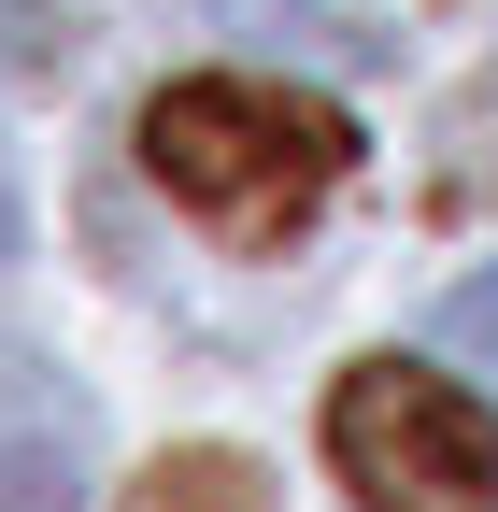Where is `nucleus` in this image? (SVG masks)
<instances>
[{"instance_id":"f257e3e1","label":"nucleus","mask_w":498,"mask_h":512,"mask_svg":"<svg viewBox=\"0 0 498 512\" xmlns=\"http://www.w3.org/2000/svg\"><path fill=\"white\" fill-rule=\"evenodd\" d=\"M143 171H157L214 242H285V228L356 171V128H342V100H314V86L185 72V86L143 100Z\"/></svg>"},{"instance_id":"f03ea898","label":"nucleus","mask_w":498,"mask_h":512,"mask_svg":"<svg viewBox=\"0 0 498 512\" xmlns=\"http://www.w3.org/2000/svg\"><path fill=\"white\" fill-rule=\"evenodd\" d=\"M328 470L370 512H498V413L456 370L370 356L328 384Z\"/></svg>"},{"instance_id":"7ed1b4c3","label":"nucleus","mask_w":498,"mask_h":512,"mask_svg":"<svg viewBox=\"0 0 498 512\" xmlns=\"http://www.w3.org/2000/svg\"><path fill=\"white\" fill-rule=\"evenodd\" d=\"M100 484V413L43 342H0V512H86Z\"/></svg>"},{"instance_id":"20e7f679","label":"nucleus","mask_w":498,"mask_h":512,"mask_svg":"<svg viewBox=\"0 0 498 512\" xmlns=\"http://www.w3.org/2000/svg\"><path fill=\"white\" fill-rule=\"evenodd\" d=\"M214 15H242V29H271V43H328V57H385V29H356L342 0H214Z\"/></svg>"},{"instance_id":"39448f33","label":"nucleus","mask_w":498,"mask_h":512,"mask_svg":"<svg viewBox=\"0 0 498 512\" xmlns=\"http://www.w3.org/2000/svg\"><path fill=\"white\" fill-rule=\"evenodd\" d=\"M143 512H257V470H242V456H171Z\"/></svg>"},{"instance_id":"423d86ee","label":"nucleus","mask_w":498,"mask_h":512,"mask_svg":"<svg viewBox=\"0 0 498 512\" xmlns=\"http://www.w3.org/2000/svg\"><path fill=\"white\" fill-rule=\"evenodd\" d=\"M442 356H470V370L498 384V271H470V285L442 299Z\"/></svg>"},{"instance_id":"0eeeda50","label":"nucleus","mask_w":498,"mask_h":512,"mask_svg":"<svg viewBox=\"0 0 498 512\" xmlns=\"http://www.w3.org/2000/svg\"><path fill=\"white\" fill-rule=\"evenodd\" d=\"M29 242V200H15V143H0V256Z\"/></svg>"}]
</instances>
